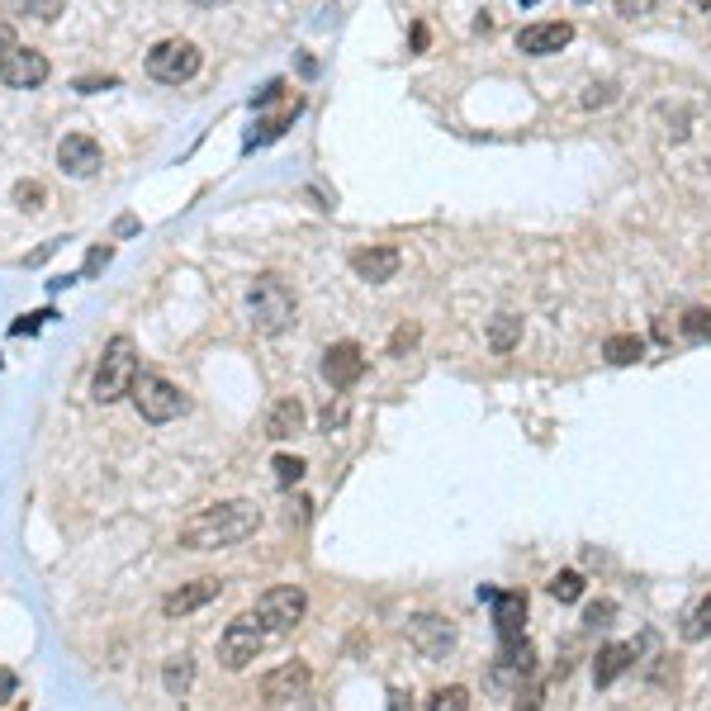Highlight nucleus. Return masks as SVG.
Masks as SVG:
<instances>
[{
  "mask_svg": "<svg viewBox=\"0 0 711 711\" xmlns=\"http://www.w3.org/2000/svg\"><path fill=\"white\" fill-rule=\"evenodd\" d=\"M256 527H261V508L247 503V498H228V503H214V508H200L185 522L181 546L185 550H223V546L247 541Z\"/></svg>",
  "mask_w": 711,
  "mask_h": 711,
  "instance_id": "nucleus-1",
  "label": "nucleus"
},
{
  "mask_svg": "<svg viewBox=\"0 0 711 711\" xmlns=\"http://www.w3.org/2000/svg\"><path fill=\"white\" fill-rule=\"evenodd\" d=\"M133 384H138V347H133V337H110L105 342V356L95 365V380H91V394L100 403H119L124 394H133Z\"/></svg>",
  "mask_w": 711,
  "mask_h": 711,
  "instance_id": "nucleus-2",
  "label": "nucleus"
},
{
  "mask_svg": "<svg viewBox=\"0 0 711 711\" xmlns=\"http://www.w3.org/2000/svg\"><path fill=\"white\" fill-rule=\"evenodd\" d=\"M247 313H252V328L275 337L294 323V294L280 275H256V285L247 290Z\"/></svg>",
  "mask_w": 711,
  "mask_h": 711,
  "instance_id": "nucleus-3",
  "label": "nucleus"
},
{
  "mask_svg": "<svg viewBox=\"0 0 711 711\" xmlns=\"http://www.w3.org/2000/svg\"><path fill=\"white\" fill-rule=\"evenodd\" d=\"M200 48L195 43H185V38H162L152 53H147V76L152 81H162V86H181L190 76L200 72Z\"/></svg>",
  "mask_w": 711,
  "mask_h": 711,
  "instance_id": "nucleus-4",
  "label": "nucleus"
},
{
  "mask_svg": "<svg viewBox=\"0 0 711 711\" xmlns=\"http://www.w3.org/2000/svg\"><path fill=\"white\" fill-rule=\"evenodd\" d=\"M133 403H138V413H143L147 422H171L190 408V399H185L171 380H162V375H138V384H133Z\"/></svg>",
  "mask_w": 711,
  "mask_h": 711,
  "instance_id": "nucleus-5",
  "label": "nucleus"
},
{
  "mask_svg": "<svg viewBox=\"0 0 711 711\" xmlns=\"http://www.w3.org/2000/svg\"><path fill=\"white\" fill-rule=\"evenodd\" d=\"M266 650V626L256 617H237L228 621V631L219 636V659H223V669H247L256 655Z\"/></svg>",
  "mask_w": 711,
  "mask_h": 711,
  "instance_id": "nucleus-6",
  "label": "nucleus"
},
{
  "mask_svg": "<svg viewBox=\"0 0 711 711\" xmlns=\"http://www.w3.org/2000/svg\"><path fill=\"white\" fill-rule=\"evenodd\" d=\"M304 612H309V598H304V588H294V584L266 588L256 598V617H261V626H271V631H294L304 621Z\"/></svg>",
  "mask_w": 711,
  "mask_h": 711,
  "instance_id": "nucleus-7",
  "label": "nucleus"
},
{
  "mask_svg": "<svg viewBox=\"0 0 711 711\" xmlns=\"http://www.w3.org/2000/svg\"><path fill=\"white\" fill-rule=\"evenodd\" d=\"M48 57L38 53V48H10V53H0V81L5 86H15V91H34L48 81Z\"/></svg>",
  "mask_w": 711,
  "mask_h": 711,
  "instance_id": "nucleus-8",
  "label": "nucleus"
},
{
  "mask_svg": "<svg viewBox=\"0 0 711 711\" xmlns=\"http://www.w3.org/2000/svg\"><path fill=\"white\" fill-rule=\"evenodd\" d=\"M531 674H536V650H531V640L503 645V655L493 659V688H508V693H517V688H522Z\"/></svg>",
  "mask_w": 711,
  "mask_h": 711,
  "instance_id": "nucleus-9",
  "label": "nucleus"
},
{
  "mask_svg": "<svg viewBox=\"0 0 711 711\" xmlns=\"http://www.w3.org/2000/svg\"><path fill=\"white\" fill-rule=\"evenodd\" d=\"M57 166L76 176V181H86L100 171V143H95L91 133H67L62 143H57Z\"/></svg>",
  "mask_w": 711,
  "mask_h": 711,
  "instance_id": "nucleus-10",
  "label": "nucleus"
},
{
  "mask_svg": "<svg viewBox=\"0 0 711 711\" xmlns=\"http://www.w3.org/2000/svg\"><path fill=\"white\" fill-rule=\"evenodd\" d=\"M304 693H309V664H299V659H290V664H280V669H271L261 678V697L271 707H285V702H294Z\"/></svg>",
  "mask_w": 711,
  "mask_h": 711,
  "instance_id": "nucleus-11",
  "label": "nucleus"
},
{
  "mask_svg": "<svg viewBox=\"0 0 711 711\" xmlns=\"http://www.w3.org/2000/svg\"><path fill=\"white\" fill-rule=\"evenodd\" d=\"M361 375H365V351L356 342H337V347L323 351V380L332 389H351Z\"/></svg>",
  "mask_w": 711,
  "mask_h": 711,
  "instance_id": "nucleus-12",
  "label": "nucleus"
},
{
  "mask_svg": "<svg viewBox=\"0 0 711 711\" xmlns=\"http://www.w3.org/2000/svg\"><path fill=\"white\" fill-rule=\"evenodd\" d=\"M569 38H574V24L569 19H550V24H527L522 34H517V48L527 57H550L569 48Z\"/></svg>",
  "mask_w": 711,
  "mask_h": 711,
  "instance_id": "nucleus-13",
  "label": "nucleus"
},
{
  "mask_svg": "<svg viewBox=\"0 0 711 711\" xmlns=\"http://www.w3.org/2000/svg\"><path fill=\"white\" fill-rule=\"evenodd\" d=\"M493 631H498V640L503 645H517L522 636V626H527V598L522 593H493Z\"/></svg>",
  "mask_w": 711,
  "mask_h": 711,
  "instance_id": "nucleus-14",
  "label": "nucleus"
},
{
  "mask_svg": "<svg viewBox=\"0 0 711 711\" xmlns=\"http://www.w3.org/2000/svg\"><path fill=\"white\" fill-rule=\"evenodd\" d=\"M351 271L370 285H384L399 275V252L394 247H361V252H351Z\"/></svg>",
  "mask_w": 711,
  "mask_h": 711,
  "instance_id": "nucleus-15",
  "label": "nucleus"
},
{
  "mask_svg": "<svg viewBox=\"0 0 711 711\" xmlns=\"http://www.w3.org/2000/svg\"><path fill=\"white\" fill-rule=\"evenodd\" d=\"M223 593V579H195V584L176 588V593H166L162 598V612L166 617H185V612H195L204 602H214Z\"/></svg>",
  "mask_w": 711,
  "mask_h": 711,
  "instance_id": "nucleus-16",
  "label": "nucleus"
},
{
  "mask_svg": "<svg viewBox=\"0 0 711 711\" xmlns=\"http://www.w3.org/2000/svg\"><path fill=\"white\" fill-rule=\"evenodd\" d=\"M408 636H413V645H418L427 659H441L446 650H451V645H456V631H451V626H446L441 617H418Z\"/></svg>",
  "mask_w": 711,
  "mask_h": 711,
  "instance_id": "nucleus-17",
  "label": "nucleus"
},
{
  "mask_svg": "<svg viewBox=\"0 0 711 711\" xmlns=\"http://www.w3.org/2000/svg\"><path fill=\"white\" fill-rule=\"evenodd\" d=\"M631 664H636V650H631V645H621V640H612V645H602L598 659H593V683H598V688H612Z\"/></svg>",
  "mask_w": 711,
  "mask_h": 711,
  "instance_id": "nucleus-18",
  "label": "nucleus"
},
{
  "mask_svg": "<svg viewBox=\"0 0 711 711\" xmlns=\"http://www.w3.org/2000/svg\"><path fill=\"white\" fill-rule=\"evenodd\" d=\"M304 432V403L299 399H280L271 408V422H266V437H275V441H290V437H299Z\"/></svg>",
  "mask_w": 711,
  "mask_h": 711,
  "instance_id": "nucleus-19",
  "label": "nucleus"
},
{
  "mask_svg": "<svg viewBox=\"0 0 711 711\" xmlns=\"http://www.w3.org/2000/svg\"><path fill=\"white\" fill-rule=\"evenodd\" d=\"M602 356L612 365H636L645 356V342H640L636 332H612L607 342H602Z\"/></svg>",
  "mask_w": 711,
  "mask_h": 711,
  "instance_id": "nucleus-20",
  "label": "nucleus"
},
{
  "mask_svg": "<svg viewBox=\"0 0 711 711\" xmlns=\"http://www.w3.org/2000/svg\"><path fill=\"white\" fill-rule=\"evenodd\" d=\"M162 683H166V693H171V697H185V693H190V683H195V659H190V655H171L162 664Z\"/></svg>",
  "mask_w": 711,
  "mask_h": 711,
  "instance_id": "nucleus-21",
  "label": "nucleus"
},
{
  "mask_svg": "<svg viewBox=\"0 0 711 711\" xmlns=\"http://www.w3.org/2000/svg\"><path fill=\"white\" fill-rule=\"evenodd\" d=\"M517 342H522V318H517V313H498L489 323V347L498 351V356H508Z\"/></svg>",
  "mask_w": 711,
  "mask_h": 711,
  "instance_id": "nucleus-22",
  "label": "nucleus"
},
{
  "mask_svg": "<svg viewBox=\"0 0 711 711\" xmlns=\"http://www.w3.org/2000/svg\"><path fill=\"white\" fill-rule=\"evenodd\" d=\"M294 114H299V100H294V105H285V110H280V114H266V119H261V124L252 128V138H247V147L275 143V138H280V133H285V128L294 124Z\"/></svg>",
  "mask_w": 711,
  "mask_h": 711,
  "instance_id": "nucleus-23",
  "label": "nucleus"
},
{
  "mask_svg": "<svg viewBox=\"0 0 711 711\" xmlns=\"http://www.w3.org/2000/svg\"><path fill=\"white\" fill-rule=\"evenodd\" d=\"M550 598L555 602H579L584 598V574H579V569H560V574L550 579Z\"/></svg>",
  "mask_w": 711,
  "mask_h": 711,
  "instance_id": "nucleus-24",
  "label": "nucleus"
},
{
  "mask_svg": "<svg viewBox=\"0 0 711 711\" xmlns=\"http://www.w3.org/2000/svg\"><path fill=\"white\" fill-rule=\"evenodd\" d=\"M427 711H470V693L451 683V688H437V693L427 697Z\"/></svg>",
  "mask_w": 711,
  "mask_h": 711,
  "instance_id": "nucleus-25",
  "label": "nucleus"
},
{
  "mask_svg": "<svg viewBox=\"0 0 711 711\" xmlns=\"http://www.w3.org/2000/svg\"><path fill=\"white\" fill-rule=\"evenodd\" d=\"M678 328L688 342H711V309H688L678 318Z\"/></svg>",
  "mask_w": 711,
  "mask_h": 711,
  "instance_id": "nucleus-26",
  "label": "nucleus"
},
{
  "mask_svg": "<svg viewBox=\"0 0 711 711\" xmlns=\"http://www.w3.org/2000/svg\"><path fill=\"white\" fill-rule=\"evenodd\" d=\"M43 200H48L43 181H15V204L24 209V214H38V209H43Z\"/></svg>",
  "mask_w": 711,
  "mask_h": 711,
  "instance_id": "nucleus-27",
  "label": "nucleus"
},
{
  "mask_svg": "<svg viewBox=\"0 0 711 711\" xmlns=\"http://www.w3.org/2000/svg\"><path fill=\"white\" fill-rule=\"evenodd\" d=\"M275 484H280V489H294V484H299V479H304V460L299 456H275Z\"/></svg>",
  "mask_w": 711,
  "mask_h": 711,
  "instance_id": "nucleus-28",
  "label": "nucleus"
},
{
  "mask_svg": "<svg viewBox=\"0 0 711 711\" xmlns=\"http://www.w3.org/2000/svg\"><path fill=\"white\" fill-rule=\"evenodd\" d=\"M15 10H19V15L43 19V24H53V19L62 15V0H15Z\"/></svg>",
  "mask_w": 711,
  "mask_h": 711,
  "instance_id": "nucleus-29",
  "label": "nucleus"
},
{
  "mask_svg": "<svg viewBox=\"0 0 711 711\" xmlns=\"http://www.w3.org/2000/svg\"><path fill=\"white\" fill-rule=\"evenodd\" d=\"M347 418H351V403H347V399H328V408L318 413L323 432H337V427H347Z\"/></svg>",
  "mask_w": 711,
  "mask_h": 711,
  "instance_id": "nucleus-30",
  "label": "nucleus"
},
{
  "mask_svg": "<svg viewBox=\"0 0 711 711\" xmlns=\"http://www.w3.org/2000/svg\"><path fill=\"white\" fill-rule=\"evenodd\" d=\"M711 636V598H702V607L688 621V640H707Z\"/></svg>",
  "mask_w": 711,
  "mask_h": 711,
  "instance_id": "nucleus-31",
  "label": "nucleus"
},
{
  "mask_svg": "<svg viewBox=\"0 0 711 711\" xmlns=\"http://www.w3.org/2000/svg\"><path fill=\"white\" fill-rule=\"evenodd\" d=\"M612 617H617V602H593L588 607V626H612Z\"/></svg>",
  "mask_w": 711,
  "mask_h": 711,
  "instance_id": "nucleus-32",
  "label": "nucleus"
},
{
  "mask_svg": "<svg viewBox=\"0 0 711 711\" xmlns=\"http://www.w3.org/2000/svg\"><path fill=\"white\" fill-rule=\"evenodd\" d=\"M541 693H546L541 683H527V688H517V711H536V707H541Z\"/></svg>",
  "mask_w": 711,
  "mask_h": 711,
  "instance_id": "nucleus-33",
  "label": "nucleus"
},
{
  "mask_svg": "<svg viewBox=\"0 0 711 711\" xmlns=\"http://www.w3.org/2000/svg\"><path fill=\"white\" fill-rule=\"evenodd\" d=\"M110 256H114V247H95V252L86 256V271H81V275H95V271H105V266H110Z\"/></svg>",
  "mask_w": 711,
  "mask_h": 711,
  "instance_id": "nucleus-34",
  "label": "nucleus"
},
{
  "mask_svg": "<svg viewBox=\"0 0 711 711\" xmlns=\"http://www.w3.org/2000/svg\"><path fill=\"white\" fill-rule=\"evenodd\" d=\"M612 95H617V86H588L584 105H588V110H598V105H607V100H612Z\"/></svg>",
  "mask_w": 711,
  "mask_h": 711,
  "instance_id": "nucleus-35",
  "label": "nucleus"
},
{
  "mask_svg": "<svg viewBox=\"0 0 711 711\" xmlns=\"http://www.w3.org/2000/svg\"><path fill=\"white\" fill-rule=\"evenodd\" d=\"M413 342H418V323H403V328L394 332V356H399L403 347H413Z\"/></svg>",
  "mask_w": 711,
  "mask_h": 711,
  "instance_id": "nucleus-36",
  "label": "nucleus"
},
{
  "mask_svg": "<svg viewBox=\"0 0 711 711\" xmlns=\"http://www.w3.org/2000/svg\"><path fill=\"white\" fill-rule=\"evenodd\" d=\"M650 5H655V0H617V10L626 19H636V15H645V10H650Z\"/></svg>",
  "mask_w": 711,
  "mask_h": 711,
  "instance_id": "nucleus-37",
  "label": "nucleus"
},
{
  "mask_svg": "<svg viewBox=\"0 0 711 711\" xmlns=\"http://www.w3.org/2000/svg\"><path fill=\"white\" fill-rule=\"evenodd\" d=\"M19 693V678L10 669H0V697H15Z\"/></svg>",
  "mask_w": 711,
  "mask_h": 711,
  "instance_id": "nucleus-38",
  "label": "nucleus"
},
{
  "mask_svg": "<svg viewBox=\"0 0 711 711\" xmlns=\"http://www.w3.org/2000/svg\"><path fill=\"white\" fill-rule=\"evenodd\" d=\"M10 48H19V43H15V24H5V19H0V53H10Z\"/></svg>",
  "mask_w": 711,
  "mask_h": 711,
  "instance_id": "nucleus-39",
  "label": "nucleus"
},
{
  "mask_svg": "<svg viewBox=\"0 0 711 711\" xmlns=\"http://www.w3.org/2000/svg\"><path fill=\"white\" fill-rule=\"evenodd\" d=\"M389 711H413V697H408V693H389Z\"/></svg>",
  "mask_w": 711,
  "mask_h": 711,
  "instance_id": "nucleus-40",
  "label": "nucleus"
},
{
  "mask_svg": "<svg viewBox=\"0 0 711 711\" xmlns=\"http://www.w3.org/2000/svg\"><path fill=\"white\" fill-rule=\"evenodd\" d=\"M413 48H418V53L427 48V29H422V24H413Z\"/></svg>",
  "mask_w": 711,
  "mask_h": 711,
  "instance_id": "nucleus-41",
  "label": "nucleus"
},
{
  "mask_svg": "<svg viewBox=\"0 0 711 711\" xmlns=\"http://www.w3.org/2000/svg\"><path fill=\"white\" fill-rule=\"evenodd\" d=\"M190 5H200V10H219V5H228V0H190Z\"/></svg>",
  "mask_w": 711,
  "mask_h": 711,
  "instance_id": "nucleus-42",
  "label": "nucleus"
},
{
  "mask_svg": "<svg viewBox=\"0 0 711 711\" xmlns=\"http://www.w3.org/2000/svg\"><path fill=\"white\" fill-rule=\"evenodd\" d=\"M693 5H697V10H711V0H693Z\"/></svg>",
  "mask_w": 711,
  "mask_h": 711,
  "instance_id": "nucleus-43",
  "label": "nucleus"
},
{
  "mask_svg": "<svg viewBox=\"0 0 711 711\" xmlns=\"http://www.w3.org/2000/svg\"><path fill=\"white\" fill-rule=\"evenodd\" d=\"M522 5H536V0H522Z\"/></svg>",
  "mask_w": 711,
  "mask_h": 711,
  "instance_id": "nucleus-44",
  "label": "nucleus"
}]
</instances>
